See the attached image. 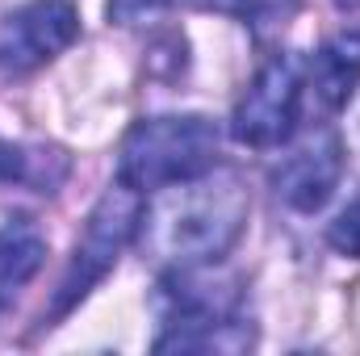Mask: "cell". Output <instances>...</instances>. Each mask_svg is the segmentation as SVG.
<instances>
[{
  "mask_svg": "<svg viewBox=\"0 0 360 356\" xmlns=\"http://www.w3.org/2000/svg\"><path fill=\"white\" fill-rule=\"evenodd\" d=\"M302 92H306L302 63L293 55H272L252 76L248 92L239 96V105L231 113V134L256 151L289 143L297 130V117H302Z\"/></svg>",
  "mask_w": 360,
  "mask_h": 356,
  "instance_id": "4",
  "label": "cell"
},
{
  "mask_svg": "<svg viewBox=\"0 0 360 356\" xmlns=\"http://www.w3.org/2000/svg\"><path fill=\"white\" fill-rule=\"evenodd\" d=\"M42 260H46V239L30 218L0 227V310L17 298L21 285L38 276Z\"/></svg>",
  "mask_w": 360,
  "mask_h": 356,
  "instance_id": "9",
  "label": "cell"
},
{
  "mask_svg": "<svg viewBox=\"0 0 360 356\" xmlns=\"http://www.w3.org/2000/svg\"><path fill=\"white\" fill-rule=\"evenodd\" d=\"M51 160H59V151H30L21 143L0 139V184H38L42 193H55L63 177L46 172Z\"/></svg>",
  "mask_w": 360,
  "mask_h": 356,
  "instance_id": "10",
  "label": "cell"
},
{
  "mask_svg": "<svg viewBox=\"0 0 360 356\" xmlns=\"http://www.w3.org/2000/svg\"><path fill=\"white\" fill-rule=\"evenodd\" d=\"M172 0H109V17L122 21V25H139L155 13H164Z\"/></svg>",
  "mask_w": 360,
  "mask_h": 356,
  "instance_id": "12",
  "label": "cell"
},
{
  "mask_svg": "<svg viewBox=\"0 0 360 356\" xmlns=\"http://www.w3.org/2000/svg\"><path fill=\"white\" fill-rule=\"evenodd\" d=\"M248 184L235 168L214 164L210 172L172 180L143 197L139 243L147 256L168 268H210L218 265L248 227Z\"/></svg>",
  "mask_w": 360,
  "mask_h": 356,
  "instance_id": "1",
  "label": "cell"
},
{
  "mask_svg": "<svg viewBox=\"0 0 360 356\" xmlns=\"http://www.w3.org/2000/svg\"><path fill=\"white\" fill-rule=\"evenodd\" d=\"M218 147H222V130L214 126V117H201V113L143 117L122 139L117 180L147 197L172 180L210 172L218 164Z\"/></svg>",
  "mask_w": 360,
  "mask_h": 356,
  "instance_id": "2",
  "label": "cell"
},
{
  "mask_svg": "<svg viewBox=\"0 0 360 356\" xmlns=\"http://www.w3.org/2000/svg\"><path fill=\"white\" fill-rule=\"evenodd\" d=\"M340 177H344V139L335 126H314L272 168V193L289 210L314 214L331 201Z\"/></svg>",
  "mask_w": 360,
  "mask_h": 356,
  "instance_id": "6",
  "label": "cell"
},
{
  "mask_svg": "<svg viewBox=\"0 0 360 356\" xmlns=\"http://www.w3.org/2000/svg\"><path fill=\"white\" fill-rule=\"evenodd\" d=\"M139 218H143V193H134L130 184H113L96 205H92L84 235L76 239L72 265L63 272L59 289H55V306H51V323L72 314L92 289L105 281V272L117 265V256L134 243L139 235Z\"/></svg>",
  "mask_w": 360,
  "mask_h": 356,
  "instance_id": "3",
  "label": "cell"
},
{
  "mask_svg": "<svg viewBox=\"0 0 360 356\" xmlns=\"http://www.w3.org/2000/svg\"><path fill=\"white\" fill-rule=\"evenodd\" d=\"M306 84H310L314 101L327 113L344 109L360 89V34H335V38H327L314 51V59H310Z\"/></svg>",
  "mask_w": 360,
  "mask_h": 356,
  "instance_id": "8",
  "label": "cell"
},
{
  "mask_svg": "<svg viewBox=\"0 0 360 356\" xmlns=\"http://www.w3.org/2000/svg\"><path fill=\"white\" fill-rule=\"evenodd\" d=\"M80 38V13L72 0H30L0 25V72L25 76L63 55Z\"/></svg>",
  "mask_w": 360,
  "mask_h": 356,
  "instance_id": "5",
  "label": "cell"
},
{
  "mask_svg": "<svg viewBox=\"0 0 360 356\" xmlns=\"http://www.w3.org/2000/svg\"><path fill=\"white\" fill-rule=\"evenodd\" d=\"M327 243H331L340 256L360 260V197L348 205V210L335 214V222L327 227Z\"/></svg>",
  "mask_w": 360,
  "mask_h": 356,
  "instance_id": "11",
  "label": "cell"
},
{
  "mask_svg": "<svg viewBox=\"0 0 360 356\" xmlns=\"http://www.w3.org/2000/svg\"><path fill=\"white\" fill-rule=\"evenodd\" d=\"M331 4H335V8H344V13H356V8H360V0H331Z\"/></svg>",
  "mask_w": 360,
  "mask_h": 356,
  "instance_id": "13",
  "label": "cell"
},
{
  "mask_svg": "<svg viewBox=\"0 0 360 356\" xmlns=\"http://www.w3.org/2000/svg\"><path fill=\"white\" fill-rule=\"evenodd\" d=\"M164 327L168 331L155 340V352H248L256 348V327L239 306L172 319Z\"/></svg>",
  "mask_w": 360,
  "mask_h": 356,
  "instance_id": "7",
  "label": "cell"
}]
</instances>
